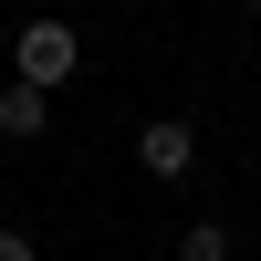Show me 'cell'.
<instances>
[{
    "mask_svg": "<svg viewBox=\"0 0 261 261\" xmlns=\"http://www.w3.org/2000/svg\"><path fill=\"white\" fill-rule=\"evenodd\" d=\"M73 73H84V32H73V21H21V42H11V84L63 94Z\"/></svg>",
    "mask_w": 261,
    "mask_h": 261,
    "instance_id": "cell-1",
    "label": "cell"
},
{
    "mask_svg": "<svg viewBox=\"0 0 261 261\" xmlns=\"http://www.w3.org/2000/svg\"><path fill=\"white\" fill-rule=\"evenodd\" d=\"M136 167L178 188L188 167H199V136H188V115H146V125H136Z\"/></svg>",
    "mask_w": 261,
    "mask_h": 261,
    "instance_id": "cell-2",
    "label": "cell"
},
{
    "mask_svg": "<svg viewBox=\"0 0 261 261\" xmlns=\"http://www.w3.org/2000/svg\"><path fill=\"white\" fill-rule=\"evenodd\" d=\"M42 125H53V94H32V84H0V136H11V146H32Z\"/></svg>",
    "mask_w": 261,
    "mask_h": 261,
    "instance_id": "cell-3",
    "label": "cell"
},
{
    "mask_svg": "<svg viewBox=\"0 0 261 261\" xmlns=\"http://www.w3.org/2000/svg\"><path fill=\"white\" fill-rule=\"evenodd\" d=\"M178 261H230V230H220V220H188V230H178Z\"/></svg>",
    "mask_w": 261,
    "mask_h": 261,
    "instance_id": "cell-4",
    "label": "cell"
},
{
    "mask_svg": "<svg viewBox=\"0 0 261 261\" xmlns=\"http://www.w3.org/2000/svg\"><path fill=\"white\" fill-rule=\"evenodd\" d=\"M0 261H42V241L32 230H0Z\"/></svg>",
    "mask_w": 261,
    "mask_h": 261,
    "instance_id": "cell-5",
    "label": "cell"
}]
</instances>
